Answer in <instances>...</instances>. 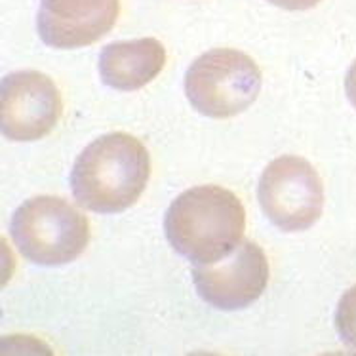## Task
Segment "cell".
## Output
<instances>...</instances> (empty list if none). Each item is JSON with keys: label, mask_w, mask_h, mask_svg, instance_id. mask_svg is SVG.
<instances>
[{"label": "cell", "mask_w": 356, "mask_h": 356, "mask_svg": "<svg viewBox=\"0 0 356 356\" xmlns=\"http://www.w3.org/2000/svg\"><path fill=\"white\" fill-rule=\"evenodd\" d=\"M151 177L147 147L131 134L102 136L80 153L71 174L74 200L95 213H120L138 202Z\"/></svg>", "instance_id": "obj_1"}, {"label": "cell", "mask_w": 356, "mask_h": 356, "mask_svg": "<svg viewBox=\"0 0 356 356\" xmlns=\"http://www.w3.org/2000/svg\"><path fill=\"white\" fill-rule=\"evenodd\" d=\"M246 211L233 191L200 185L175 198L164 219L168 242L195 265H211L238 248Z\"/></svg>", "instance_id": "obj_2"}, {"label": "cell", "mask_w": 356, "mask_h": 356, "mask_svg": "<svg viewBox=\"0 0 356 356\" xmlns=\"http://www.w3.org/2000/svg\"><path fill=\"white\" fill-rule=\"evenodd\" d=\"M12 240L31 263L58 267L79 259L90 244V221L61 197H35L12 219Z\"/></svg>", "instance_id": "obj_3"}, {"label": "cell", "mask_w": 356, "mask_h": 356, "mask_svg": "<svg viewBox=\"0 0 356 356\" xmlns=\"http://www.w3.org/2000/svg\"><path fill=\"white\" fill-rule=\"evenodd\" d=\"M261 92V69L248 54L213 48L193 61L185 74V94L204 117L233 118L252 105Z\"/></svg>", "instance_id": "obj_4"}, {"label": "cell", "mask_w": 356, "mask_h": 356, "mask_svg": "<svg viewBox=\"0 0 356 356\" xmlns=\"http://www.w3.org/2000/svg\"><path fill=\"white\" fill-rule=\"evenodd\" d=\"M259 204L270 223L280 231L301 233L322 216L324 185L311 162L296 154H284L263 172Z\"/></svg>", "instance_id": "obj_5"}, {"label": "cell", "mask_w": 356, "mask_h": 356, "mask_svg": "<svg viewBox=\"0 0 356 356\" xmlns=\"http://www.w3.org/2000/svg\"><path fill=\"white\" fill-rule=\"evenodd\" d=\"M63 115L58 86L40 71H17L2 80L0 122L10 141H37L56 130Z\"/></svg>", "instance_id": "obj_6"}, {"label": "cell", "mask_w": 356, "mask_h": 356, "mask_svg": "<svg viewBox=\"0 0 356 356\" xmlns=\"http://www.w3.org/2000/svg\"><path fill=\"white\" fill-rule=\"evenodd\" d=\"M269 277V259L254 240H242L221 261L193 267L198 296L221 311H238L255 303L267 290Z\"/></svg>", "instance_id": "obj_7"}, {"label": "cell", "mask_w": 356, "mask_h": 356, "mask_svg": "<svg viewBox=\"0 0 356 356\" xmlns=\"http://www.w3.org/2000/svg\"><path fill=\"white\" fill-rule=\"evenodd\" d=\"M120 14V0H40L38 35L58 50L84 48L109 33Z\"/></svg>", "instance_id": "obj_8"}, {"label": "cell", "mask_w": 356, "mask_h": 356, "mask_svg": "<svg viewBox=\"0 0 356 356\" xmlns=\"http://www.w3.org/2000/svg\"><path fill=\"white\" fill-rule=\"evenodd\" d=\"M166 65V50L156 38L120 40L105 46L99 56V74L107 86L136 92L153 82Z\"/></svg>", "instance_id": "obj_9"}, {"label": "cell", "mask_w": 356, "mask_h": 356, "mask_svg": "<svg viewBox=\"0 0 356 356\" xmlns=\"http://www.w3.org/2000/svg\"><path fill=\"white\" fill-rule=\"evenodd\" d=\"M335 327L341 341L356 353V284L343 293L335 313Z\"/></svg>", "instance_id": "obj_10"}, {"label": "cell", "mask_w": 356, "mask_h": 356, "mask_svg": "<svg viewBox=\"0 0 356 356\" xmlns=\"http://www.w3.org/2000/svg\"><path fill=\"white\" fill-rule=\"evenodd\" d=\"M269 2L278 8H284V10H290V12H301V10H311L322 0H269Z\"/></svg>", "instance_id": "obj_11"}, {"label": "cell", "mask_w": 356, "mask_h": 356, "mask_svg": "<svg viewBox=\"0 0 356 356\" xmlns=\"http://www.w3.org/2000/svg\"><path fill=\"white\" fill-rule=\"evenodd\" d=\"M345 90H347L353 107H356V61L350 65L349 73L345 76Z\"/></svg>", "instance_id": "obj_12"}]
</instances>
